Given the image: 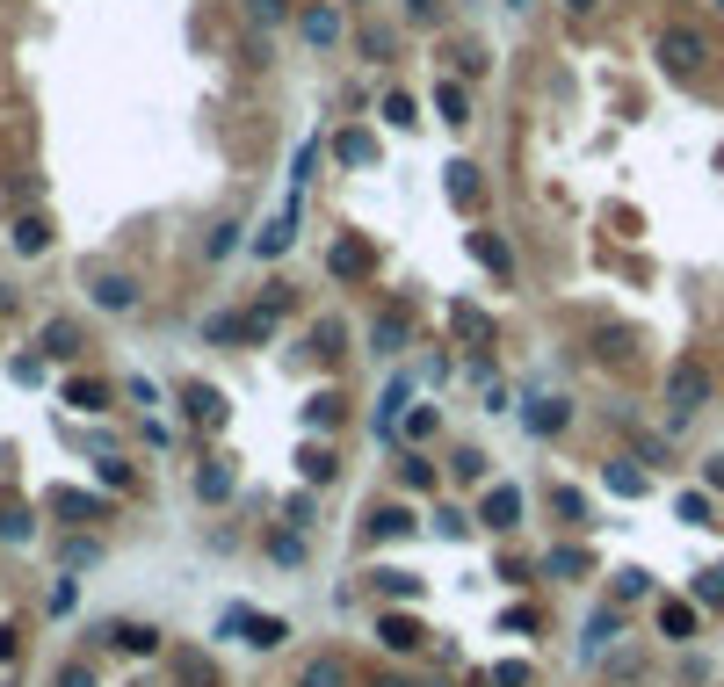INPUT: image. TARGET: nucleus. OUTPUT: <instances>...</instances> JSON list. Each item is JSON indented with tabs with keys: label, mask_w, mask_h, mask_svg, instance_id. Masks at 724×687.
I'll list each match as a JSON object with an SVG mask.
<instances>
[{
	"label": "nucleus",
	"mask_w": 724,
	"mask_h": 687,
	"mask_svg": "<svg viewBox=\"0 0 724 687\" xmlns=\"http://www.w3.org/2000/svg\"><path fill=\"white\" fill-rule=\"evenodd\" d=\"M471 261H486L493 275H515V254H507L500 232H471Z\"/></svg>",
	"instance_id": "1a4fd4ad"
},
{
	"label": "nucleus",
	"mask_w": 724,
	"mask_h": 687,
	"mask_svg": "<svg viewBox=\"0 0 724 687\" xmlns=\"http://www.w3.org/2000/svg\"><path fill=\"white\" fill-rule=\"evenodd\" d=\"M15 254H44V246H51V217H37V210H29V217H15Z\"/></svg>",
	"instance_id": "9d476101"
},
{
	"label": "nucleus",
	"mask_w": 724,
	"mask_h": 687,
	"mask_svg": "<svg viewBox=\"0 0 724 687\" xmlns=\"http://www.w3.org/2000/svg\"><path fill=\"white\" fill-rule=\"evenodd\" d=\"M609 492L638 499V492H645V471H630V463H609Z\"/></svg>",
	"instance_id": "b1692460"
},
{
	"label": "nucleus",
	"mask_w": 724,
	"mask_h": 687,
	"mask_svg": "<svg viewBox=\"0 0 724 687\" xmlns=\"http://www.w3.org/2000/svg\"><path fill=\"white\" fill-rule=\"evenodd\" d=\"M478 521H486L493 536H507V528L522 521V492H515V485H493L486 499H478Z\"/></svg>",
	"instance_id": "7ed1b4c3"
},
{
	"label": "nucleus",
	"mask_w": 724,
	"mask_h": 687,
	"mask_svg": "<svg viewBox=\"0 0 724 687\" xmlns=\"http://www.w3.org/2000/svg\"><path fill=\"white\" fill-rule=\"evenodd\" d=\"M486 687H529V666H522V659H500V666L486 673Z\"/></svg>",
	"instance_id": "393cba45"
},
{
	"label": "nucleus",
	"mask_w": 724,
	"mask_h": 687,
	"mask_svg": "<svg viewBox=\"0 0 724 687\" xmlns=\"http://www.w3.org/2000/svg\"><path fill=\"white\" fill-rule=\"evenodd\" d=\"M601 637H616V615H594V622H587V659L601 651Z\"/></svg>",
	"instance_id": "7c9ffc66"
},
{
	"label": "nucleus",
	"mask_w": 724,
	"mask_h": 687,
	"mask_svg": "<svg viewBox=\"0 0 724 687\" xmlns=\"http://www.w3.org/2000/svg\"><path fill=\"white\" fill-rule=\"evenodd\" d=\"M305 478H312V485H326V478H334V456H326V449H319V456H305Z\"/></svg>",
	"instance_id": "c9c22d12"
},
{
	"label": "nucleus",
	"mask_w": 724,
	"mask_h": 687,
	"mask_svg": "<svg viewBox=\"0 0 724 687\" xmlns=\"http://www.w3.org/2000/svg\"><path fill=\"white\" fill-rule=\"evenodd\" d=\"M334 413H341V398H312V405H305V420H312V427H326Z\"/></svg>",
	"instance_id": "f704fd0d"
},
{
	"label": "nucleus",
	"mask_w": 724,
	"mask_h": 687,
	"mask_svg": "<svg viewBox=\"0 0 724 687\" xmlns=\"http://www.w3.org/2000/svg\"><path fill=\"white\" fill-rule=\"evenodd\" d=\"M616 593H623V601H638V593H645V572H638V565L616 572Z\"/></svg>",
	"instance_id": "e433bc0d"
},
{
	"label": "nucleus",
	"mask_w": 724,
	"mask_h": 687,
	"mask_svg": "<svg viewBox=\"0 0 724 687\" xmlns=\"http://www.w3.org/2000/svg\"><path fill=\"white\" fill-rule=\"evenodd\" d=\"M370 536H377V543L413 536V514H406V507H370Z\"/></svg>",
	"instance_id": "f8f14e48"
},
{
	"label": "nucleus",
	"mask_w": 724,
	"mask_h": 687,
	"mask_svg": "<svg viewBox=\"0 0 724 687\" xmlns=\"http://www.w3.org/2000/svg\"><path fill=\"white\" fill-rule=\"evenodd\" d=\"M384 116H391V123L406 131V123H413V102H406V95H384Z\"/></svg>",
	"instance_id": "4c0bfd02"
},
{
	"label": "nucleus",
	"mask_w": 724,
	"mask_h": 687,
	"mask_svg": "<svg viewBox=\"0 0 724 687\" xmlns=\"http://www.w3.org/2000/svg\"><path fill=\"white\" fill-rule=\"evenodd\" d=\"M449 319H457V333H464V340H486V333H493V326H486V311H471V304H457Z\"/></svg>",
	"instance_id": "a878e982"
},
{
	"label": "nucleus",
	"mask_w": 724,
	"mask_h": 687,
	"mask_svg": "<svg viewBox=\"0 0 724 687\" xmlns=\"http://www.w3.org/2000/svg\"><path fill=\"white\" fill-rule=\"evenodd\" d=\"M66 405H80V413H102V405H109V384H95V377H73V384H66Z\"/></svg>",
	"instance_id": "4468645a"
},
{
	"label": "nucleus",
	"mask_w": 724,
	"mask_h": 687,
	"mask_svg": "<svg viewBox=\"0 0 724 687\" xmlns=\"http://www.w3.org/2000/svg\"><path fill=\"white\" fill-rule=\"evenodd\" d=\"M572 413H565V398H529V434H558Z\"/></svg>",
	"instance_id": "ddd939ff"
},
{
	"label": "nucleus",
	"mask_w": 724,
	"mask_h": 687,
	"mask_svg": "<svg viewBox=\"0 0 724 687\" xmlns=\"http://www.w3.org/2000/svg\"><path fill=\"white\" fill-rule=\"evenodd\" d=\"M703 405H710V369H703V355H674V362H667V420L688 427Z\"/></svg>",
	"instance_id": "f03ea898"
},
{
	"label": "nucleus",
	"mask_w": 724,
	"mask_h": 687,
	"mask_svg": "<svg viewBox=\"0 0 724 687\" xmlns=\"http://www.w3.org/2000/svg\"><path fill=\"white\" fill-rule=\"evenodd\" d=\"M399 478H406L413 492H428V485H435V463H428V456H406V471H399Z\"/></svg>",
	"instance_id": "cd10ccee"
},
{
	"label": "nucleus",
	"mask_w": 724,
	"mask_h": 687,
	"mask_svg": "<svg viewBox=\"0 0 724 687\" xmlns=\"http://www.w3.org/2000/svg\"><path fill=\"white\" fill-rule=\"evenodd\" d=\"M297 687H355V673H348V659H334V651H319V659H305Z\"/></svg>",
	"instance_id": "423d86ee"
},
{
	"label": "nucleus",
	"mask_w": 724,
	"mask_h": 687,
	"mask_svg": "<svg viewBox=\"0 0 724 687\" xmlns=\"http://www.w3.org/2000/svg\"><path fill=\"white\" fill-rule=\"evenodd\" d=\"M232 492V471L225 463H210V471H196V499H225Z\"/></svg>",
	"instance_id": "412c9836"
},
{
	"label": "nucleus",
	"mask_w": 724,
	"mask_h": 687,
	"mask_svg": "<svg viewBox=\"0 0 724 687\" xmlns=\"http://www.w3.org/2000/svg\"><path fill=\"white\" fill-rule=\"evenodd\" d=\"M305 37H312V44H334V37H341V15H334V8H312V15H305Z\"/></svg>",
	"instance_id": "a211bd4d"
},
{
	"label": "nucleus",
	"mask_w": 724,
	"mask_h": 687,
	"mask_svg": "<svg viewBox=\"0 0 724 687\" xmlns=\"http://www.w3.org/2000/svg\"><path fill=\"white\" fill-rule=\"evenodd\" d=\"M543 572H551V579H587V572H594V557H587V550H572V543H558L551 557H543Z\"/></svg>",
	"instance_id": "9b49d317"
},
{
	"label": "nucleus",
	"mask_w": 724,
	"mask_h": 687,
	"mask_svg": "<svg viewBox=\"0 0 724 687\" xmlns=\"http://www.w3.org/2000/svg\"><path fill=\"white\" fill-rule=\"evenodd\" d=\"M377 637H384V651H420V622L399 615V608H384L377 615Z\"/></svg>",
	"instance_id": "0eeeda50"
},
{
	"label": "nucleus",
	"mask_w": 724,
	"mask_h": 687,
	"mask_svg": "<svg viewBox=\"0 0 724 687\" xmlns=\"http://www.w3.org/2000/svg\"><path fill=\"white\" fill-rule=\"evenodd\" d=\"M254 22H283V0H254Z\"/></svg>",
	"instance_id": "58836bf2"
},
{
	"label": "nucleus",
	"mask_w": 724,
	"mask_h": 687,
	"mask_svg": "<svg viewBox=\"0 0 724 687\" xmlns=\"http://www.w3.org/2000/svg\"><path fill=\"white\" fill-rule=\"evenodd\" d=\"M449 471H457V478H486V456H478V449H464L457 463H449Z\"/></svg>",
	"instance_id": "72a5a7b5"
},
{
	"label": "nucleus",
	"mask_w": 724,
	"mask_h": 687,
	"mask_svg": "<svg viewBox=\"0 0 724 687\" xmlns=\"http://www.w3.org/2000/svg\"><path fill=\"white\" fill-rule=\"evenodd\" d=\"M44 348H51V355H73V348H80L73 319H51V326H44Z\"/></svg>",
	"instance_id": "4be33fe9"
},
{
	"label": "nucleus",
	"mask_w": 724,
	"mask_h": 687,
	"mask_svg": "<svg viewBox=\"0 0 724 687\" xmlns=\"http://www.w3.org/2000/svg\"><path fill=\"white\" fill-rule=\"evenodd\" d=\"M0 536L22 543V536H29V514H22V507H8V514H0Z\"/></svg>",
	"instance_id": "2f4dec72"
},
{
	"label": "nucleus",
	"mask_w": 724,
	"mask_h": 687,
	"mask_svg": "<svg viewBox=\"0 0 724 687\" xmlns=\"http://www.w3.org/2000/svg\"><path fill=\"white\" fill-rule=\"evenodd\" d=\"M551 507H558L565 521H587V499H580V492H572V485H558V492H551Z\"/></svg>",
	"instance_id": "c85d7f7f"
},
{
	"label": "nucleus",
	"mask_w": 724,
	"mask_h": 687,
	"mask_svg": "<svg viewBox=\"0 0 724 687\" xmlns=\"http://www.w3.org/2000/svg\"><path fill=\"white\" fill-rule=\"evenodd\" d=\"M377 593H384V601H413L420 579H413V572H377Z\"/></svg>",
	"instance_id": "aec40b11"
},
{
	"label": "nucleus",
	"mask_w": 724,
	"mask_h": 687,
	"mask_svg": "<svg viewBox=\"0 0 724 687\" xmlns=\"http://www.w3.org/2000/svg\"><path fill=\"white\" fill-rule=\"evenodd\" d=\"M652 51H659V66H667L674 80H703V73H710V58H717L710 29H696V22H667V29L652 37Z\"/></svg>",
	"instance_id": "f257e3e1"
},
{
	"label": "nucleus",
	"mask_w": 724,
	"mask_h": 687,
	"mask_svg": "<svg viewBox=\"0 0 724 687\" xmlns=\"http://www.w3.org/2000/svg\"><path fill=\"white\" fill-rule=\"evenodd\" d=\"M370 340H377V355H399V340H406V311H384Z\"/></svg>",
	"instance_id": "dca6fc26"
},
{
	"label": "nucleus",
	"mask_w": 724,
	"mask_h": 687,
	"mask_svg": "<svg viewBox=\"0 0 724 687\" xmlns=\"http://www.w3.org/2000/svg\"><path fill=\"white\" fill-rule=\"evenodd\" d=\"M565 8H572V15H594V0H565Z\"/></svg>",
	"instance_id": "ea45409f"
},
{
	"label": "nucleus",
	"mask_w": 724,
	"mask_h": 687,
	"mask_svg": "<svg viewBox=\"0 0 724 687\" xmlns=\"http://www.w3.org/2000/svg\"><path fill=\"white\" fill-rule=\"evenodd\" d=\"M87 290H95V304H102V311H131V304H138V283H131L124 268H102Z\"/></svg>",
	"instance_id": "39448f33"
},
{
	"label": "nucleus",
	"mask_w": 724,
	"mask_h": 687,
	"mask_svg": "<svg viewBox=\"0 0 724 687\" xmlns=\"http://www.w3.org/2000/svg\"><path fill=\"white\" fill-rule=\"evenodd\" d=\"M109 637L124 644V651H160V630H153V622H116Z\"/></svg>",
	"instance_id": "2eb2a0df"
},
{
	"label": "nucleus",
	"mask_w": 724,
	"mask_h": 687,
	"mask_svg": "<svg viewBox=\"0 0 724 687\" xmlns=\"http://www.w3.org/2000/svg\"><path fill=\"white\" fill-rule=\"evenodd\" d=\"M406 8H413V15H428V0H406Z\"/></svg>",
	"instance_id": "a19ab883"
},
{
	"label": "nucleus",
	"mask_w": 724,
	"mask_h": 687,
	"mask_svg": "<svg viewBox=\"0 0 724 687\" xmlns=\"http://www.w3.org/2000/svg\"><path fill=\"white\" fill-rule=\"evenodd\" d=\"M370 152H377L370 131H348V138H341V160H348V167H370Z\"/></svg>",
	"instance_id": "bb28decb"
},
{
	"label": "nucleus",
	"mask_w": 724,
	"mask_h": 687,
	"mask_svg": "<svg viewBox=\"0 0 724 687\" xmlns=\"http://www.w3.org/2000/svg\"><path fill=\"white\" fill-rule=\"evenodd\" d=\"M181 405H189L196 427H225V398L210 391V384H189V391H181Z\"/></svg>",
	"instance_id": "6e6552de"
},
{
	"label": "nucleus",
	"mask_w": 724,
	"mask_h": 687,
	"mask_svg": "<svg viewBox=\"0 0 724 687\" xmlns=\"http://www.w3.org/2000/svg\"><path fill=\"white\" fill-rule=\"evenodd\" d=\"M225 630H247L254 651H276V644L290 637V622H283V615H225Z\"/></svg>",
	"instance_id": "20e7f679"
},
{
	"label": "nucleus",
	"mask_w": 724,
	"mask_h": 687,
	"mask_svg": "<svg viewBox=\"0 0 724 687\" xmlns=\"http://www.w3.org/2000/svg\"><path fill=\"white\" fill-rule=\"evenodd\" d=\"M659 630H667V637H688V630H696V608H681V601H659Z\"/></svg>",
	"instance_id": "f3484780"
},
{
	"label": "nucleus",
	"mask_w": 724,
	"mask_h": 687,
	"mask_svg": "<svg viewBox=\"0 0 724 687\" xmlns=\"http://www.w3.org/2000/svg\"><path fill=\"white\" fill-rule=\"evenodd\" d=\"M449 196H457V203H478V167H471V160L449 167Z\"/></svg>",
	"instance_id": "6ab92c4d"
},
{
	"label": "nucleus",
	"mask_w": 724,
	"mask_h": 687,
	"mask_svg": "<svg viewBox=\"0 0 724 687\" xmlns=\"http://www.w3.org/2000/svg\"><path fill=\"white\" fill-rule=\"evenodd\" d=\"M435 109H442V123H471L464 116V87H449V80L435 87Z\"/></svg>",
	"instance_id": "5701e85b"
},
{
	"label": "nucleus",
	"mask_w": 724,
	"mask_h": 687,
	"mask_svg": "<svg viewBox=\"0 0 724 687\" xmlns=\"http://www.w3.org/2000/svg\"><path fill=\"white\" fill-rule=\"evenodd\" d=\"M377 687H413V680H377Z\"/></svg>",
	"instance_id": "79ce46f5"
},
{
	"label": "nucleus",
	"mask_w": 724,
	"mask_h": 687,
	"mask_svg": "<svg viewBox=\"0 0 724 687\" xmlns=\"http://www.w3.org/2000/svg\"><path fill=\"white\" fill-rule=\"evenodd\" d=\"M58 687H95V673H87L80 659H66V666H58Z\"/></svg>",
	"instance_id": "473e14b6"
},
{
	"label": "nucleus",
	"mask_w": 724,
	"mask_h": 687,
	"mask_svg": "<svg viewBox=\"0 0 724 687\" xmlns=\"http://www.w3.org/2000/svg\"><path fill=\"white\" fill-rule=\"evenodd\" d=\"M370 268V254H362V246H334V275H362Z\"/></svg>",
	"instance_id": "c756f323"
}]
</instances>
